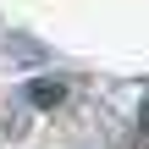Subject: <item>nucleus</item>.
<instances>
[{
	"label": "nucleus",
	"instance_id": "obj_1",
	"mask_svg": "<svg viewBox=\"0 0 149 149\" xmlns=\"http://www.w3.org/2000/svg\"><path fill=\"white\" fill-rule=\"evenodd\" d=\"M66 88H72V83H61V77H33V83L22 88V105H28V111H55V105L66 100Z\"/></svg>",
	"mask_w": 149,
	"mask_h": 149
},
{
	"label": "nucleus",
	"instance_id": "obj_2",
	"mask_svg": "<svg viewBox=\"0 0 149 149\" xmlns=\"http://www.w3.org/2000/svg\"><path fill=\"white\" fill-rule=\"evenodd\" d=\"M11 55H17V61H39V44H28V39H11Z\"/></svg>",
	"mask_w": 149,
	"mask_h": 149
},
{
	"label": "nucleus",
	"instance_id": "obj_3",
	"mask_svg": "<svg viewBox=\"0 0 149 149\" xmlns=\"http://www.w3.org/2000/svg\"><path fill=\"white\" fill-rule=\"evenodd\" d=\"M22 116H28V105H11V111H6V127H11V138L22 133Z\"/></svg>",
	"mask_w": 149,
	"mask_h": 149
}]
</instances>
